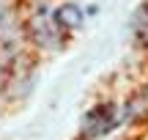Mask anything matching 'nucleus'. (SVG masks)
I'll list each match as a JSON object with an SVG mask.
<instances>
[{
  "label": "nucleus",
  "mask_w": 148,
  "mask_h": 140,
  "mask_svg": "<svg viewBox=\"0 0 148 140\" xmlns=\"http://www.w3.org/2000/svg\"><path fill=\"white\" fill-rule=\"evenodd\" d=\"M60 19H69L71 25H79V11L74 8V5H66V8L60 11Z\"/></svg>",
  "instance_id": "1"
},
{
  "label": "nucleus",
  "mask_w": 148,
  "mask_h": 140,
  "mask_svg": "<svg viewBox=\"0 0 148 140\" xmlns=\"http://www.w3.org/2000/svg\"><path fill=\"white\" fill-rule=\"evenodd\" d=\"M140 33H143V38H145V41H148V19L143 22V25H140Z\"/></svg>",
  "instance_id": "2"
}]
</instances>
